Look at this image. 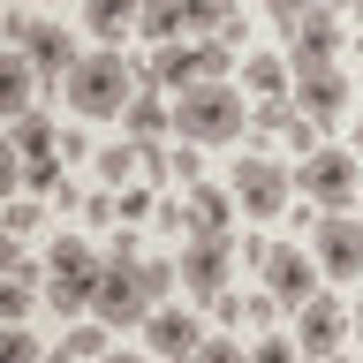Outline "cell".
<instances>
[{"label": "cell", "mask_w": 363, "mask_h": 363, "mask_svg": "<svg viewBox=\"0 0 363 363\" xmlns=\"http://www.w3.org/2000/svg\"><path fill=\"white\" fill-rule=\"evenodd\" d=\"M174 288H182V272L167 265V257H144L136 235H113L106 272H99V303H91V311L106 318L113 333H129V325H144V318H152Z\"/></svg>", "instance_id": "cell-1"}, {"label": "cell", "mask_w": 363, "mask_h": 363, "mask_svg": "<svg viewBox=\"0 0 363 363\" xmlns=\"http://www.w3.org/2000/svg\"><path fill=\"white\" fill-rule=\"evenodd\" d=\"M61 99L68 113H84V121H121V106L136 99V61L121 53V45H99V53H84V61L61 76Z\"/></svg>", "instance_id": "cell-2"}, {"label": "cell", "mask_w": 363, "mask_h": 363, "mask_svg": "<svg viewBox=\"0 0 363 363\" xmlns=\"http://www.w3.org/2000/svg\"><path fill=\"white\" fill-rule=\"evenodd\" d=\"M174 129L189 136V144H242V129H250V99H242V84L204 76V84L174 91Z\"/></svg>", "instance_id": "cell-3"}, {"label": "cell", "mask_w": 363, "mask_h": 363, "mask_svg": "<svg viewBox=\"0 0 363 363\" xmlns=\"http://www.w3.org/2000/svg\"><path fill=\"white\" fill-rule=\"evenodd\" d=\"M99 272H106V257H99L84 235H61L53 257H45V311L53 318L91 311V303H99Z\"/></svg>", "instance_id": "cell-4"}, {"label": "cell", "mask_w": 363, "mask_h": 363, "mask_svg": "<svg viewBox=\"0 0 363 363\" xmlns=\"http://www.w3.org/2000/svg\"><path fill=\"white\" fill-rule=\"evenodd\" d=\"M174 272H182V295L189 303H220L227 280H235V235H182Z\"/></svg>", "instance_id": "cell-5"}, {"label": "cell", "mask_w": 363, "mask_h": 363, "mask_svg": "<svg viewBox=\"0 0 363 363\" xmlns=\"http://www.w3.org/2000/svg\"><path fill=\"white\" fill-rule=\"evenodd\" d=\"M220 68H227L220 38H174V45H159L152 61H144V76H152L159 91H189V84H204V76H220Z\"/></svg>", "instance_id": "cell-6"}, {"label": "cell", "mask_w": 363, "mask_h": 363, "mask_svg": "<svg viewBox=\"0 0 363 363\" xmlns=\"http://www.w3.org/2000/svg\"><path fill=\"white\" fill-rule=\"evenodd\" d=\"M288 167L280 159H265V152H242L235 167H227V189H235V204H242L250 220H272L280 204H288Z\"/></svg>", "instance_id": "cell-7"}, {"label": "cell", "mask_w": 363, "mask_h": 363, "mask_svg": "<svg viewBox=\"0 0 363 363\" xmlns=\"http://www.w3.org/2000/svg\"><path fill=\"white\" fill-rule=\"evenodd\" d=\"M295 182H303V197H311V204H325V212H348V197L363 189V159H356V152H311Z\"/></svg>", "instance_id": "cell-8"}, {"label": "cell", "mask_w": 363, "mask_h": 363, "mask_svg": "<svg viewBox=\"0 0 363 363\" xmlns=\"http://www.w3.org/2000/svg\"><path fill=\"white\" fill-rule=\"evenodd\" d=\"M311 250L325 265V280H363V220L356 212H325L311 227Z\"/></svg>", "instance_id": "cell-9"}, {"label": "cell", "mask_w": 363, "mask_h": 363, "mask_svg": "<svg viewBox=\"0 0 363 363\" xmlns=\"http://www.w3.org/2000/svg\"><path fill=\"white\" fill-rule=\"evenodd\" d=\"M257 272H265V288L295 311V303H311V295H318V272H325V265H318V250H303V242H272Z\"/></svg>", "instance_id": "cell-10"}, {"label": "cell", "mask_w": 363, "mask_h": 363, "mask_svg": "<svg viewBox=\"0 0 363 363\" xmlns=\"http://www.w3.org/2000/svg\"><path fill=\"white\" fill-rule=\"evenodd\" d=\"M288 30V68L303 76V68H325L340 53V23H333V8H303L295 23H280Z\"/></svg>", "instance_id": "cell-11"}, {"label": "cell", "mask_w": 363, "mask_h": 363, "mask_svg": "<svg viewBox=\"0 0 363 363\" xmlns=\"http://www.w3.org/2000/svg\"><path fill=\"white\" fill-rule=\"evenodd\" d=\"M340 340H348V311H340L333 295L295 303V348H303V356H333Z\"/></svg>", "instance_id": "cell-12"}, {"label": "cell", "mask_w": 363, "mask_h": 363, "mask_svg": "<svg viewBox=\"0 0 363 363\" xmlns=\"http://www.w3.org/2000/svg\"><path fill=\"white\" fill-rule=\"evenodd\" d=\"M348 99H356V91H348V76H340L333 61H325V68H303V76H295V106L311 113L318 129H325V121H340V113H348Z\"/></svg>", "instance_id": "cell-13"}, {"label": "cell", "mask_w": 363, "mask_h": 363, "mask_svg": "<svg viewBox=\"0 0 363 363\" xmlns=\"http://www.w3.org/2000/svg\"><path fill=\"white\" fill-rule=\"evenodd\" d=\"M23 53H30V61H38V76H53V84L84 61V45H76V30H68V23H30V30H23Z\"/></svg>", "instance_id": "cell-14"}, {"label": "cell", "mask_w": 363, "mask_h": 363, "mask_svg": "<svg viewBox=\"0 0 363 363\" xmlns=\"http://www.w3.org/2000/svg\"><path fill=\"white\" fill-rule=\"evenodd\" d=\"M144 340H152L159 356H197L204 333H197V318H189V303H159L152 318H144Z\"/></svg>", "instance_id": "cell-15"}, {"label": "cell", "mask_w": 363, "mask_h": 363, "mask_svg": "<svg viewBox=\"0 0 363 363\" xmlns=\"http://www.w3.org/2000/svg\"><path fill=\"white\" fill-rule=\"evenodd\" d=\"M182 212H189V227H182V235H235V212H242V204H235V189H227V182H204V189H189V204H182Z\"/></svg>", "instance_id": "cell-16"}, {"label": "cell", "mask_w": 363, "mask_h": 363, "mask_svg": "<svg viewBox=\"0 0 363 363\" xmlns=\"http://www.w3.org/2000/svg\"><path fill=\"white\" fill-rule=\"evenodd\" d=\"M30 76H38V61H30V53H0V106H8V121H16V113H30Z\"/></svg>", "instance_id": "cell-17"}, {"label": "cell", "mask_w": 363, "mask_h": 363, "mask_svg": "<svg viewBox=\"0 0 363 363\" xmlns=\"http://www.w3.org/2000/svg\"><path fill=\"white\" fill-rule=\"evenodd\" d=\"M129 23H144V0H84V30H99L106 45H121Z\"/></svg>", "instance_id": "cell-18"}, {"label": "cell", "mask_w": 363, "mask_h": 363, "mask_svg": "<svg viewBox=\"0 0 363 363\" xmlns=\"http://www.w3.org/2000/svg\"><path fill=\"white\" fill-rule=\"evenodd\" d=\"M121 129H129L136 144H159V129H174V106H159L152 91H136L129 106H121Z\"/></svg>", "instance_id": "cell-19"}, {"label": "cell", "mask_w": 363, "mask_h": 363, "mask_svg": "<svg viewBox=\"0 0 363 363\" xmlns=\"http://www.w3.org/2000/svg\"><path fill=\"white\" fill-rule=\"evenodd\" d=\"M8 152L53 159V152H61V129H53V121H38V113H16V144H8Z\"/></svg>", "instance_id": "cell-20"}, {"label": "cell", "mask_w": 363, "mask_h": 363, "mask_svg": "<svg viewBox=\"0 0 363 363\" xmlns=\"http://www.w3.org/2000/svg\"><path fill=\"white\" fill-rule=\"evenodd\" d=\"M242 91H257V99H272V91H295V68L272 61V53H257V61H242Z\"/></svg>", "instance_id": "cell-21"}, {"label": "cell", "mask_w": 363, "mask_h": 363, "mask_svg": "<svg viewBox=\"0 0 363 363\" xmlns=\"http://www.w3.org/2000/svg\"><path fill=\"white\" fill-rule=\"evenodd\" d=\"M144 38H159V45L189 38V16H182V0H144Z\"/></svg>", "instance_id": "cell-22"}, {"label": "cell", "mask_w": 363, "mask_h": 363, "mask_svg": "<svg viewBox=\"0 0 363 363\" xmlns=\"http://www.w3.org/2000/svg\"><path fill=\"white\" fill-rule=\"evenodd\" d=\"M99 174H106L113 189H121V182H136V174H144V144H136V136L106 144V152H99Z\"/></svg>", "instance_id": "cell-23"}, {"label": "cell", "mask_w": 363, "mask_h": 363, "mask_svg": "<svg viewBox=\"0 0 363 363\" xmlns=\"http://www.w3.org/2000/svg\"><path fill=\"white\" fill-rule=\"evenodd\" d=\"M61 167H68V159L61 152H53V159H23V189H30V197H45V204H53V197H61Z\"/></svg>", "instance_id": "cell-24"}, {"label": "cell", "mask_w": 363, "mask_h": 363, "mask_svg": "<svg viewBox=\"0 0 363 363\" xmlns=\"http://www.w3.org/2000/svg\"><path fill=\"white\" fill-rule=\"evenodd\" d=\"M106 333H113L106 318H99V325H68V333H61V356H99V348H106Z\"/></svg>", "instance_id": "cell-25"}, {"label": "cell", "mask_w": 363, "mask_h": 363, "mask_svg": "<svg viewBox=\"0 0 363 363\" xmlns=\"http://www.w3.org/2000/svg\"><path fill=\"white\" fill-rule=\"evenodd\" d=\"M30 303H38V295H30V280H23V272H8V288H0V311L23 325V318H30Z\"/></svg>", "instance_id": "cell-26"}, {"label": "cell", "mask_w": 363, "mask_h": 363, "mask_svg": "<svg viewBox=\"0 0 363 363\" xmlns=\"http://www.w3.org/2000/svg\"><path fill=\"white\" fill-rule=\"evenodd\" d=\"M30 227H38V204H30V197H16V204H8V235H16V242H23Z\"/></svg>", "instance_id": "cell-27"}, {"label": "cell", "mask_w": 363, "mask_h": 363, "mask_svg": "<svg viewBox=\"0 0 363 363\" xmlns=\"http://www.w3.org/2000/svg\"><path fill=\"white\" fill-rule=\"evenodd\" d=\"M84 220L91 227H113V220H121V197H84Z\"/></svg>", "instance_id": "cell-28"}, {"label": "cell", "mask_w": 363, "mask_h": 363, "mask_svg": "<svg viewBox=\"0 0 363 363\" xmlns=\"http://www.w3.org/2000/svg\"><path fill=\"white\" fill-rule=\"evenodd\" d=\"M257 8H265L272 23H295V16H303V8H318V0H257Z\"/></svg>", "instance_id": "cell-29"}, {"label": "cell", "mask_w": 363, "mask_h": 363, "mask_svg": "<svg viewBox=\"0 0 363 363\" xmlns=\"http://www.w3.org/2000/svg\"><path fill=\"white\" fill-rule=\"evenodd\" d=\"M257 356H265V363H288L295 340H288V333H265V340H257Z\"/></svg>", "instance_id": "cell-30"}, {"label": "cell", "mask_w": 363, "mask_h": 363, "mask_svg": "<svg viewBox=\"0 0 363 363\" xmlns=\"http://www.w3.org/2000/svg\"><path fill=\"white\" fill-rule=\"evenodd\" d=\"M197 356H212V363H235V356H242V340H227V333H220V340H204Z\"/></svg>", "instance_id": "cell-31"}, {"label": "cell", "mask_w": 363, "mask_h": 363, "mask_svg": "<svg viewBox=\"0 0 363 363\" xmlns=\"http://www.w3.org/2000/svg\"><path fill=\"white\" fill-rule=\"evenodd\" d=\"M174 182H197V144L182 136V152H174Z\"/></svg>", "instance_id": "cell-32"}, {"label": "cell", "mask_w": 363, "mask_h": 363, "mask_svg": "<svg viewBox=\"0 0 363 363\" xmlns=\"http://www.w3.org/2000/svg\"><path fill=\"white\" fill-rule=\"evenodd\" d=\"M61 159H91V136L84 129H61Z\"/></svg>", "instance_id": "cell-33"}, {"label": "cell", "mask_w": 363, "mask_h": 363, "mask_svg": "<svg viewBox=\"0 0 363 363\" xmlns=\"http://www.w3.org/2000/svg\"><path fill=\"white\" fill-rule=\"evenodd\" d=\"M356 159H363V121H356Z\"/></svg>", "instance_id": "cell-34"}, {"label": "cell", "mask_w": 363, "mask_h": 363, "mask_svg": "<svg viewBox=\"0 0 363 363\" xmlns=\"http://www.w3.org/2000/svg\"><path fill=\"white\" fill-rule=\"evenodd\" d=\"M356 340H363V303H356Z\"/></svg>", "instance_id": "cell-35"}, {"label": "cell", "mask_w": 363, "mask_h": 363, "mask_svg": "<svg viewBox=\"0 0 363 363\" xmlns=\"http://www.w3.org/2000/svg\"><path fill=\"white\" fill-rule=\"evenodd\" d=\"M340 8H363V0H340Z\"/></svg>", "instance_id": "cell-36"}, {"label": "cell", "mask_w": 363, "mask_h": 363, "mask_svg": "<svg viewBox=\"0 0 363 363\" xmlns=\"http://www.w3.org/2000/svg\"><path fill=\"white\" fill-rule=\"evenodd\" d=\"M356 16H363V8H356Z\"/></svg>", "instance_id": "cell-37"}]
</instances>
